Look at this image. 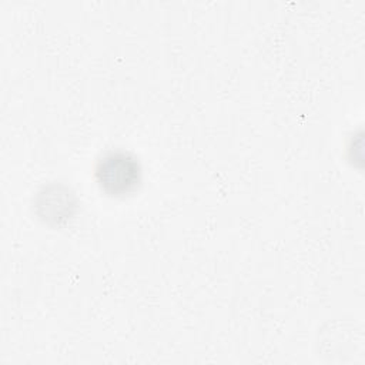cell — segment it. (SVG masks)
Returning <instances> with one entry per match:
<instances>
[{
	"label": "cell",
	"mask_w": 365,
	"mask_h": 365,
	"mask_svg": "<svg viewBox=\"0 0 365 365\" xmlns=\"http://www.w3.org/2000/svg\"><path fill=\"white\" fill-rule=\"evenodd\" d=\"M94 177L103 192L111 197H124L138 188L141 165L131 153L111 150L98 158Z\"/></svg>",
	"instance_id": "obj_1"
},
{
	"label": "cell",
	"mask_w": 365,
	"mask_h": 365,
	"mask_svg": "<svg viewBox=\"0 0 365 365\" xmlns=\"http://www.w3.org/2000/svg\"><path fill=\"white\" fill-rule=\"evenodd\" d=\"M34 207L40 220L50 225H60L76 214L77 198L67 185L48 184L38 191Z\"/></svg>",
	"instance_id": "obj_2"
}]
</instances>
